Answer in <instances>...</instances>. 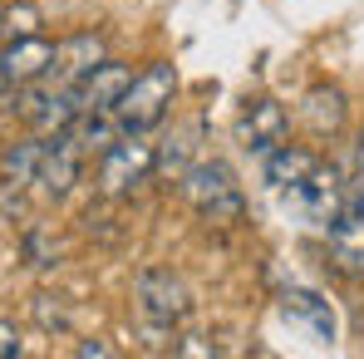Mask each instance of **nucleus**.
<instances>
[{"mask_svg":"<svg viewBox=\"0 0 364 359\" xmlns=\"http://www.w3.org/2000/svg\"><path fill=\"white\" fill-rule=\"evenodd\" d=\"M355 187H364V133H360V148H355Z\"/></svg>","mask_w":364,"mask_h":359,"instance_id":"nucleus-22","label":"nucleus"},{"mask_svg":"<svg viewBox=\"0 0 364 359\" xmlns=\"http://www.w3.org/2000/svg\"><path fill=\"white\" fill-rule=\"evenodd\" d=\"M345 187H350V182L340 178V168H335V163H330V168H325V163H315L291 197H296V207H301V217L310 222V227H330V217H335V212H340V202H345Z\"/></svg>","mask_w":364,"mask_h":359,"instance_id":"nucleus-7","label":"nucleus"},{"mask_svg":"<svg viewBox=\"0 0 364 359\" xmlns=\"http://www.w3.org/2000/svg\"><path fill=\"white\" fill-rule=\"evenodd\" d=\"M128 79H133V69H128L123 60H109V55H104V60L74 84L79 114H109V109L119 104V94L128 89Z\"/></svg>","mask_w":364,"mask_h":359,"instance_id":"nucleus-10","label":"nucleus"},{"mask_svg":"<svg viewBox=\"0 0 364 359\" xmlns=\"http://www.w3.org/2000/svg\"><path fill=\"white\" fill-rule=\"evenodd\" d=\"M286 109L276 104V99H246L242 109V123H237V133H242V148L246 153H256V158H266L276 143H286Z\"/></svg>","mask_w":364,"mask_h":359,"instance_id":"nucleus-9","label":"nucleus"},{"mask_svg":"<svg viewBox=\"0 0 364 359\" xmlns=\"http://www.w3.org/2000/svg\"><path fill=\"white\" fill-rule=\"evenodd\" d=\"M104 60V35H94V30H79V35H69L55 45V64H50V84H64V89H74L94 64Z\"/></svg>","mask_w":364,"mask_h":359,"instance_id":"nucleus-11","label":"nucleus"},{"mask_svg":"<svg viewBox=\"0 0 364 359\" xmlns=\"http://www.w3.org/2000/svg\"><path fill=\"white\" fill-rule=\"evenodd\" d=\"M133 305H138V325L153 345L173 340L187 310H192V291L173 266H143L138 281H133Z\"/></svg>","mask_w":364,"mask_h":359,"instance_id":"nucleus-1","label":"nucleus"},{"mask_svg":"<svg viewBox=\"0 0 364 359\" xmlns=\"http://www.w3.org/2000/svg\"><path fill=\"white\" fill-rule=\"evenodd\" d=\"M25 256H30V266H40V271H45V266H60V246H55V241H45L40 232L25 241Z\"/></svg>","mask_w":364,"mask_h":359,"instance_id":"nucleus-18","label":"nucleus"},{"mask_svg":"<svg viewBox=\"0 0 364 359\" xmlns=\"http://www.w3.org/2000/svg\"><path fill=\"white\" fill-rule=\"evenodd\" d=\"M281 305H286V315H301V320L320 335V340H325V345L335 340V310H330L320 296H310V291H286Z\"/></svg>","mask_w":364,"mask_h":359,"instance_id":"nucleus-15","label":"nucleus"},{"mask_svg":"<svg viewBox=\"0 0 364 359\" xmlns=\"http://www.w3.org/2000/svg\"><path fill=\"white\" fill-rule=\"evenodd\" d=\"M79 168H84V148L74 143V133L64 128V133H50L45 138V153H40V173H35V182H40V192L45 197H69L74 192V182H79Z\"/></svg>","mask_w":364,"mask_h":359,"instance_id":"nucleus-6","label":"nucleus"},{"mask_svg":"<svg viewBox=\"0 0 364 359\" xmlns=\"http://www.w3.org/2000/svg\"><path fill=\"white\" fill-rule=\"evenodd\" d=\"M178 192L192 202V212L202 222H217V227H232L246 217V197L237 187V173L222 163V158H197L178 173Z\"/></svg>","mask_w":364,"mask_h":359,"instance_id":"nucleus-2","label":"nucleus"},{"mask_svg":"<svg viewBox=\"0 0 364 359\" xmlns=\"http://www.w3.org/2000/svg\"><path fill=\"white\" fill-rule=\"evenodd\" d=\"M25 350L20 345V330H15V320H0V359H15Z\"/></svg>","mask_w":364,"mask_h":359,"instance_id":"nucleus-20","label":"nucleus"},{"mask_svg":"<svg viewBox=\"0 0 364 359\" xmlns=\"http://www.w3.org/2000/svg\"><path fill=\"white\" fill-rule=\"evenodd\" d=\"M315 163H320V158H315L310 148H301V143H276V148L261 158V173H266V182H271L276 192H296L301 178Z\"/></svg>","mask_w":364,"mask_h":359,"instance_id":"nucleus-12","label":"nucleus"},{"mask_svg":"<svg viewBox=\"0 0 364 359\" xmlns=\"http://www.w3.org/2000/svg\"><path fill=\"white\" fill-rule=\"evenodd\" d=\"M330 261L340 276H364V187H345L340 212L330 217Z\"/></svg>","mask_w":364,"mask_h":359,"instance_id":"nucleus-5","label":"nucleus"},{"mask_svg":"<svg viewBox=\"0 0 364 359\" xmlns=\"http://www.w3.org/2000/svg\"><path fill=\"white\" fill-rule=\"evenodd\" d=\"M35 315L45 330H69V310L64 305H50V296H35Z\"/></svg>","mask_w":364,"mask_h":359,"instance_id":"nucleus-19","label":"nucleus"},{"mask_svg":"<svg viewBox=\"0 0 364 359\" xmlns=\"http://www.w3.org/2000/svg\"><path fill=\"white\" fill-rule=\"evenodd\" d=\"M40 30V10L35 5H20L10 15H0V35H35Z\"/></svg>","mask_w":364,"mask_h":359,"instance_id":"nucleus-17","label":"nucleus"},{"mask_svg":"<svg viewBox=\"0 0 364 359\" xmlns=\"http://www.w3.org/2000/svg\"><path fill=\"white\" fill-rule=\"evenodd\" d=\"M301 119L310 123L320 138L340 133V123H345V94L330 89V84H315V89L305 94V104H301Z\"/></svg>","mask_w":364,"mask_h":359,"instance_id":"nucleus-14","label":"nucleus"},{"mask_svg":"<svg viewBox=\"0 0 364 359\" xmlns=\"http://www.w3.org/2000/svg\"><path fill=\"white\" fill-rule=\"evenodd\" d=\"M99 192L104 197H128L138 182H148V173L158 168V148L148 143V133H119L104 153H99Z\"/></svg>","mask_w":364,"mask_h":359,"instance_id":"nucleus-4","label":"nucleus"},{"mask_svg":"<svg viewBox=\"0 0 364 359\" xmlns=\"http://www.w3.org/2000/svg\"><path fill=\"white\" fill-rule=\"evenodd\" d=\"M40 153H45V138L5 143L0 148V192H25L40 173Z\"/></svg>","mask_w":364,"mask_h":359,"instance_id":"nucleus-13","label":"nucleus"},{"mask_svg":"<svg viewBox=\"0 0 364 359\" xmlns=\"http://www.w3.org/2000/svg\"><path fill=\"white\" fill-rule=\"evenodd\" d=\"M173 99H178V69L168 60H153V64H143V74L128 79V89L119 94V104L109 114L119 123V133H153L168 119Z\"/></svg>","mask_w":364,"mask_h":359,"instance_id":"nucleus-3","label":"nucleus"},{"mask_svg":"<svg viewBox=\"0 0 364 359\" xmlns=\"http://www.w3.org/2000/svg\"><path fill=\"white\" fill-rule=\"evenodd\" d=\"M74 355H79V359H109V355H114V350H109L104 340H84V345H79Z\"/></svg>","mask_w":364,"mask_h":359,"instance_id":"nucleus-21","label":"nucleus"},{"mask_svg":"<svg viewBox=\"0 0 364 359\" xmlns=\"http://www.w3.org/2000/svg\"><path fill=\"white\" fill-rule=\"evenodd\" d=\"M50 64H55V40H45V35H15V40L0 50V74H5L10 89L45 79Z\"/></svg>","mask_w":364,"mask_h":359,"instance_id":"nucleus-8","label":"nucleus"},{"mask_svg":"<svg viewBox=\"0 0 364 359\" xmlns=\"http://www.w3.org/2000/svg\"><path fill=\"white\" fill-rule=\"evenodd\" d=\"M197 138H202V119H187L178 133L158 148V168H163V173H182V168L192 163V153H197Z\"/></svg>","mask_w":364,"mask_h":359,"instance_id":"nucleus-16","label":"nucleus"}]
</instances>
